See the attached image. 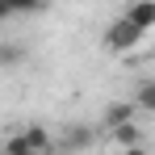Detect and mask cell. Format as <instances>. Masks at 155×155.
Wrapping results in <instances>:
<instances>
[{"instance_id":"6da1fadb","label":"cell","mask_w":155,"mask_h":155,"mask_svg":"<svg viewBox=\"0 0 155 155\" xmlns=\"http://www.w3.org/2000/svg\"><path fill=\"white\" fill-rule=\"evenodd\" d=\"M143 38H147V34H143V29H134L126 17H113V21H109V29H105V46H109L113 54H130Z\"/></svg>"},{"instance_id":"7a4b0ae2","label":"cell","mask_w":155,"mask_h":155,"mask_svg":"<svg viewBox=\"0 0 155 155\" xmlns=\"http://www.w3.org/2000/svg\"><path fill=\"white\" fill-rule=\"evenodd\" d=\"M122 17H126L134 29L151 34V29H155V0H130L126 8H122Z\"/></svg>"},{"instance_id":"3957f363","label":"cell","mask_w":155,"mask_h":155,"mask_svg":"<svg viewBox=\"0 0 155 155\" xmlns=\"http://www.w3.org/2000/svg\"><path fill=\"white\" fill-rule=\"evenodd\" d=\"M21 143L29 147V155H51V130L46 126H25L21 130Z\"/></svg>"},{"instance_id":"277c9868","label":"cell","mask_w":155,"mask_h":155,"mask_svg":"<svg viewBox=\"0 0 155 155\" xmlns=\"http://www.w3.org/2000/svg\"><path fill=\"white\" fill-rule=\"evenodd\" d=\"M109 138H113L117 151H122V147H138V143H143V130H138V122H122V126L109 130Z\"/></svg>"},{"instance_id":"5b68a950","label":"cell","mask_w":155,"mask_h":155,"mask_svg":"<svg viewBox=\"0 0 155 155\" xmlns=\"http://www.w3.org/2000/svg\"><path fill=\"white\" fill-rule=\"evenodd\" d=\"M122 122H134V105L130 101H113L109 109H105V130L122 126Z\"/></svg>"},{"instance_id":"8992f818","label":"cell","mask_w":155,"mask_h":155,"mask_svg":"<svg viewBox=\"0 0 155 155\" xmlns=\"http://www.w3.org/2000/svg\"><path fill=\"white\" fill-rule=\"evenodd\" d=\"M134 109H155V80H143L138 88H134Z\"/></svg>"},{"instance_id":"52a82bcc","label":"cell","mask_w":155,"mask_h":155,"mask_svg":"<svg viewBox=\"0 0 155 155\" xmlns=\"http://www.w3.org/2000/svg\"><path fill=\"white\" fill-rule=\"evenodd\" d=\"M21 59H25V46H13V42L0 46V67H17Z\"/></svg>"},{"instance_id":"ba28073f","label":"cell","mask_w":155,"mask_h":155,"mask_svg":"<svg viewBox=\"0 0 155 155\" xmlns=\"http://www.w3.org/2000/svg\"><path fill=\"white\" fill-rule=\"evenodd\" d=\"M8 4V13L17 17V13H38V8H46V0H4Z\"/></svg>"},{"instance_id":"9c48e42d","label":"cell","mask_w":155,"mask_h":155,"mask_svg":"<svg viewBox=\"0 0 155 155\" xmlns=\"http://www.w3.org/2000/svg\"><path fill=\"white\" fill-rule=\"evenodd\" d=\"M76 134H71V147H84V143H92V130H84V126H71Z\"/></svg>"},{"instance_id":"30bf717a","label":"cell","mask_w":155,"mask_h":155,"mask_svg":"<svg viewBox=\"0 0 155 155\" xmlns=\"http://www.w3.org/2000/svg\"><path fill=\"white\" fill-rule=\"evenodd\" d=\"M122 155H147V147L138 143V147H122Z\"/></svg>"},{"instance_id":"8fae6325","label":"cell","mask_w":155,"mask_h":155,"mask_svg":"<svg viewBox=\"0 0 155 155\" xmlns=\"http://www.w3.org/2000/svg\"><path fill=\"white\" fill-rule=\"evenodd\" d=\"M8 17H13V13H8V4H4V0H0V25H4V21H8Z\"/></svg>"},{"instance_id":"7c38bea8","label":"cell","mask_w":155,"mask_h":155,"mask_svg":"<svg viewBox=\"0 0 155 155\" xmlns=\"http://www.w3.org/2000/svg\"><path fill=\"white\" fill-rule=\"evenodd\" d=\"M59 155H76V151H59Z\"/></svg>"}]
</instances>
